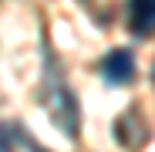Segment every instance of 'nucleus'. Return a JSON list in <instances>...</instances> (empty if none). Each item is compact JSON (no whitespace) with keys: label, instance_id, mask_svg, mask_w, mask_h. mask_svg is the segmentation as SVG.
<instances>
[{"label":"nucleus","instance_id":"nucleus-1","mask_svg":"<svg viewBox=\"0 0 155 152\" xmlns=\"http://www.w3.org/2000/svg\"><path fill=\"white\" fill-rule=\"evenodd\" d=\"M101 74H105L108 85H128V81H132V74H135V58H132V51H125V47L108 51L105 61H101Z\"/></svg>","mask_w":155,"mask_h":152},{"label":"nucleus","instance_id":"nucleus-2","mask_svg":"<svg viewBox=\"0 0 155 152\" xmlns=\"http://www.w3.org/2000/svg\"><path fill=\"white\" fill-rule=\"evenodd\" d=\"M128 27L138 37L155 31V0H128Z\"/></svg>","mask_w":155,"mask_h":152}]
</instances>
